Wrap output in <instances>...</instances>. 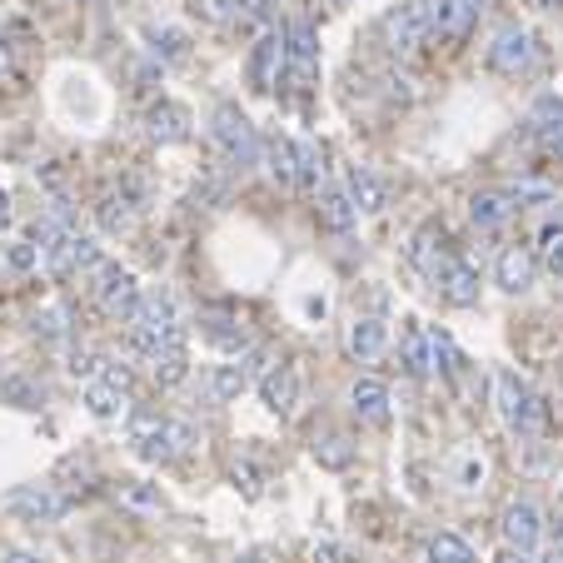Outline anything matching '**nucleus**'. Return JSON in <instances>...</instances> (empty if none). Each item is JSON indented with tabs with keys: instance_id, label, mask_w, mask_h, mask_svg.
Wrapping results in <instances>:
<instances>
[{
	"instance_id": "1",
	"label": "nucleus",
	"mask_w": 563,
	"mask_h": 563,
	"mask_svg": "<svg viewBox=\"0 0 563 563\" xmlns=\"http://www.w3.org/2000/svg\"><path fill=\"white\" fill-rule=\"evenodd\" d=\"M125 324H130V344H135L140 360H150V354H159V350H175V344H185L180 305H175L165 289H155V295H140L135 314H130Z\"/></svg>"
},
{
	"instance_id": "2",
	"label": "nucleus",
	"mask_w": 563,
	"mask_h": 563,
	"mask_svg": "<svg viewBox=\"0 0 563 563\" xmlns=\"http://www.w3.org/2000/svg\"><path fill=\"white\" fill-rule=\"evenodd\" d=\"M130 444H135L140 459H155V464H170V459H185L200 434L185 419H159V415H130Z\"/></svg>"
},
{
	"instance_id": "3",
	"label": "nucleus",
	"mask_w": 563,
	"mask_h": 563,
	"mask_svg": "<svg viewBox=\"0 0 563 563\" xmlns=\"http://www.w3.org/2000/svg\"><path fill=\"white\" fill-rule=\"evenodd\" d=\"M494 409H499V419L514 429L519 439H539L543 429V405L539 394H533L529 379H519L514 369H499L494 374Z\"/></svg>"
},
{
	"instance_id": "4",
	"label": "nucleus",
	"mask_w": 563,
	"mask_h": 563,
	"mask_svg": "<svg viewBox=\"0 0 563 563\" xmlns=\"http://www.w3.org/2000/svg\"><path fill=\"white\" fill-rule=\"evenodd\" d=\"M484 60H489L494 75H509V80H519V75H533V70H539L543 45H539V35H533L529 25L509 21V25H499V31H494V41H489V51H484Z\"/></svg>"
},
{
	"instance_id": "5",
	"label": "nucleus",
	"mask_w": 563,
	"mask_h": 563,
	"mask_svg": "<svg viewBox=\"0 0 563 563\" xmlns=\"http://www.w3.org/2000/svg\"><path fill=\"white\" fill-rule=\"evenodd\" d=\"M80 285L90 289V299H96V309L106 319H130V314H135V305H140V295H145V289H140V279L130 275V269L110 265V260H100V265L90 269Z\"/></svg>"
},
{
	"instance_id": "6",
	"label": "nucleus",
	"mask_w": 563,
	"mask_h": 563,
	"mask_svg": "<svg viewBox=\"0 0 563 563\" xmlns=\"http://www.w3.org/2000/svg\"><path fill=\"white\" fill-rule=\"evenodd\" d=\"M210 135L214 145H220V155L230 159V165H240V170H250V165H260V130L250 125V115L240 106H220L210 115Z\"/></svg>"
},
{
	"instance_id": "7",
	"label": "nucleus",
	"mask_w": 563,
	"mask_h": 563,
	"mask_svg": "<svg viewBox=\"0 0 563 563\" xmlns=\"http://www.w3.org/2000/svg\"><path fill=\"white\" fill-rule=\"evenodd\" d=\"M384 41L394 55H415L434 41V0H405L399 11L384 15Z\"/></svg>"
},
{
	"instance_id": "8",
	"label": "nucleus",
	"mask_w": 563,
	"mask_h": 563,
	"mask_svg": "<svg viewBox=\"0 0 563 563\" xmlns=\"http://www.w3.org/2000/svg\"><path fill=\"white\" fill-rule=\"evenodd\" d=\"M135 379H130L125 364H106L96 379L86 384V409L96 419H130V405H135Z\"/></svg>"
},
{
	"instance_id": "9",
	"label": "nucleus",
	"mask_w": 563,
	"mask_h": 563,
	"mask_svg": "<svg viewBox=\"0 0 563 563\" xmlns=\"http://www.w3.org/2000/svg\"><path fill=\"white\" fill-rule=\"evenodd\" d=\"M399 360H405V369L415 379H434V374L449 369V340L424 330V324H409L405 340H399Z\"/></svg>"
},
{
	"instance_id": "10",
	"label": "nucleus",
	"mask_w": 563,
	"mask_h": 563,
	"mask_svg": "<svg viewBox=\"0 0 563 563\" xmlns=\"http://www.w3.org/2000/svg\"><path fill=\"white\" fill-rule=\"evenodd\" d=\"M319 75V41H314V25L309 21H289L285 31V86L309 90Z\"/></svg>"
},
{
	"instance_id": "11",
	"label": "nucleus",
	"mask_w": 563,
	"mask_h": 563,
	"mask_svg": "<svg viewBox=\"0 0 563 563\" xmlns=\"http://www.w3.org/2000/svg\"><path fill=\"white\" fill-rule=\"evenodd\" d=\"M96 220H100L106 234H130L135 220H140V185L135 180L110 185V190L96 200Z\"/></svg>"
},
{
	"instance_id": "12",
	"label": "nucleus",
	"mask_w": 563,
	"mask_h": 563,
	"mask_svg": "<svg viewBox=\"0 0 563 563\" xmlns=\"http://www.w3.org/2000/svg\"><path fill=\"white\" fill-rule=\"evenodd\" d=\"M5 509L31 519V523H55L65 509H70V494H60L55 484H25V489H15L11 499H5Z\"/></svg>"
},
{
	"instance_id": "13",
	"label": "nucleus",
	"mask_w": 563,
	"mask_h": 563,
	"mask_svg": "<svg viewBox=\"0 0 563 563\" xmlns=\"http://www.w3.org/2000/svg\"><path fill=\"white\" fill-rule=\"evenodd\" d=\"M499 533H504V543H509V549L539 553V543H543V514H539V504L514 499L509 509H504V519H499Z\"/></svg>"
},
{
	"instance_id": "14",
	"label": "nucleus",
	"mask_w": 563,
	"mask_h": 563,
	"mask_svg": "<svg viewBox=\"0 0 563 563\" xmlns=\"http://www.w3.org/2000/svg\"><path fill=\"white\" fill-rule=\"evenodd\" d=\"M299 389H305V379H299L295 364H275V369L260 374V399H265V409L279 419H289L299 409Z\"/></svg>"
},
{
	"instance_id": "15",
	"label": "nucleus",
	"mask_w": 563,
	"mask_h": 563,
	"mask_svg": "<svg viewBox=\"0 0 563 563\" xmlns=\"http://www.w3.org/2000/svg\"><path fill=\"white\" fill-rule=\"evenodd\" d=\"M529 140L549 159H563V100L559 96H539V100H533V110H529Z\"/></svg>"
},
{
	"instance_id": "16",
	"label": "nucleus",
	"mask_w": 563,
	"mask_h": 563,
	"mask_svg": "<svg viewBox=\"0 0 563 563\" xmlns=\"http://www.w3.org/2000/svg\"><path fill=\"white\" fill-rule=\"evenodd\" d=\"M285 75V31H265L250 51V86L255 90H275Z\"/></svg>"
},
{
	"instance_id": "17",
	"label": "nucleus",
	"mask_w": 563,
	"mask_h": 563,
	"mask_svg": "<svg viewBox=\"0 0 563 563\" xmlns=\"http://www.w3.org/2000/svg\"><path fill=\"white\" fill-rule=\"evenodd\" d=\"M265 360H269L265 350H245L234 364H220V369H214V379H210L214 399H234V394H245L250 384L265 374Z\"/></svg>"
},
{
	"instance_id": "18",
	"label": "nucleus",
	"mask_w": 563,
	"mask_h": 563,
	"mask_svg": "<svg viewBox=\"0 0 563 563\" xmlns=\"http://www.w3.org/2000/svg\"><path fill=\"white\" fill-rule=\"evenodd\" d=\"M478 11H484V0H434V41H464L478 25Z\"/></svg>"
},
{
	"instance_id": "19",
	"label": "nucleus",
	"mask_w": 563,
	"mask_h": 563,
	"mask_svg": "<svg viewBox=\"0 0 563 563\" xmlns=\"http://www.w3.org/2000/svg\"><path fill=\"white\" fill-rule=\"evenodd\" d=\"M344 350H350V360L374 364L384 350H389V324H384V319H374V314H360L350 330H344Z\"/></svg>"
},
{
	"instance_id": "20",
	"label": "nucleus",
	"mask_w": 563,
	"mask_h": 563,
	"mask_svg": "<svg viewBox=\"0 0 563 563\" xmlns=\"http://www.w3.org/2000/svg\"><path fill=\"white\" fill-rule=\"evenodd\" d=\"M350 409L360 424H384V419H389V384L360 374V379L350 384Z\"/></svg>"
},
{
	"instance_id": "21",
	"label": "nucleus",
	"mask_w": 563,
	"mask_h": 563,
	"mask_svg": "<svg viewBox=\"0 0 563 563\" xmlns=\"http://www.w3.org/2000/svg\"><path fill=\"white\" fill-rule=\"evenodd\" d=\"M439 295L449 299V305H459V309H468V305H478V269L468 265V260H459V255H449V265L439 269Z\"/></svg>"
},
{
	"instance_id": "22",
	"label": "nucleus",
	"mask_w": 563,
	"mask_h": 563,
	"mask_svg": "<svg viewBox=\"0 0 563 563\" xmlns=\"http://www.w3.org/2000/svg\"><path fill=\"white\" fill-rule=\"evenodd\" d=\"M533 275H539V255H533L529 245H509L499 255V265H494V279H499V289H509V295H523V289L533 285Z\"/></svg>"
},
{
	"instance_id": "23",
	"label": "nucleus",
	"mask_w": 563,
	"mask_h": 563,
	"mask_svg": "<svg viewBox=\"0 0 563 563\" xmlns=\"http://www.w3.org/2000/svg\"><path fill=\"white\" fill-rule=\"evenodd\" d=\"M145 130L159 145H180V140H190V110L175 106V100H159V106H150Z\"/></svg>"
},
{
	"instance_id": "24",
	"label": "nucleus",
	"mask_w": 563,
	"mask_h": 563,
	"mask_svg": "<svg viewBox=\"0 0 563 563\" xmlns=\"http://www.w3.org/2000/svg\"><path fill=\"white\" fill-rule=\"evenodd\" d=\"M519 210H523V205L514 200L509 190H484V195H474V200H468V220H474L478 230H504V224H509Z\"/></svg>"
},
{
	"instance_id": "25",
	"label": "nucleus",
	"mask_w": 563,
	"mask_h": 563,
	"mask_svg": "<svg viewBox=\"0 0 563 563\" xmlns=\"http://www.w3.org/2000/svg\"><path fill=\"white\" fill-rule=\"evenodd\" d=\"M260 159H265V170L275 185H299V145L289 135H269L260 145Z\"/></svg>"
},
{
	"instance_id": "26",
	"label": "nucleus",
	"mask_w": 563,
	"mask_h": 563,
	"mask_svg": "<svg viewBox=\"0 0 563 563\" xmlns=\"http://www.w3.org/2000/svg\"><path fill=\"white\" fill-rule=\"evenodd\" d=\"M449 255H454V250L444 245V234H439L434 224H429V230H419L415 245H409V265H415L424 279H439V269L449 265Z\"/></svg>"
},
{
	"instance_id": "27",
	"label": "nucleus",
	"mask_w": 563,
	"mask_h": 563,
	"mask_svg": "<svg viewBox=\"0 0 563 563\" xmlns=\"http://www.w3.org/2000/svg\"><path fill=\"white\" fill-rule=\"evenodd\" d=\"M314 200H319L314 205L319 224H324V230H334V234H344L354 220H360V210H354V200H350V190H344V185H324Z\"/></svg>"
},
{
	"instance_id": "28",
	"label": "nucleus",
	"mask_w": 563,
	"mask_h": 563,
	"mask_svg": "<svg viewBox=\"0 0 563 563\" xmlns=\"http://www.w3.org/2000/svg\"><path fill=\"white\" fill-rule=\"evenodd\" d=\"M200 324H205V340H214L220 350H230V354L250 350V334H245V324H240L234 314H205Z\"/></svg>"
},
{
	"instance_id": "29",
	"label": "nucleus",
	"mask_w": 563,
	"mask_h": 563,
	"mask_svg": "<svg viewBox=\"0 0 563 563\" xmlns=\"http://www.w3.org/2000/svg\"><path fill=\"white\" fill-rule=\"evenodd\" d=\"M145 369H150V379L155 384H180L185 374H190V354H185V344H175V350H159V354H150L145 360Z\"/></svg>"
},
{
	"instance_id": "30",
	"label": "nucleus",
	"mask_w": 563,
	"mask_h": 563,
	"mask_svg": "<svg viewBox=\"0 0 563 563\" xmlns=\"http://www.w3.org/2000/svg\"><path fill=\"white\" fill-rule=\"evenodd\" d=\"M344 190H350V200H354V210L360 214H379L384 210V185L374 180L364 165H354L350 170V185H344Z\"/></svg>"
},
{
	"instance_id": "31",
	"label": "nucleus",
	"mask_w": 563,
	"mask_h": 563,
	"mask_svg": "<svg viewBox=\"0 0 563 563\" xmlns=\"http://www.w3.org/2000/svg\"><path fill=\"white\" fill-rule=\"evenodd\" d=\"M115 499L130 504V509H140V514H165V494H159L155 484H140V478H125L115 489Z\"/></svg>"
},
{
	"instance_id": "32",
	"label": "nucleus",
	"mask_w": 563,
	"mask_h": 563,
	"mask_svg": "<svg viewBox=\"0 0 563 563\" xmlns=\"http://www.w3.org/2000/svg\"><path fill=\"white\" fill-rule=\"evenodd\" d=\"M424 559L429 563H478L474 549H468L459 533H434V539L424 543Z\"/></svg>"
},
{
	"instance_id": "33",
	"label": "nucleus",
	"mask_w": 563,
	"mask_h": 563,
	"mask_svg": "<svg viewBox=\"0 0 563 563\" xmlns=\"http://www.w3.org/2000/svg\"><path fill=\"white\" fill-rule=\"evenodd\" d=\"M314 459L330 468H350L354 464V444L344 434H314Z\"/></svg>"
},
{
	"instance_id": "34",
	"label": "nucleus",
	"mask_w": 563,
	"mask_h": 563,
	"mask_svg": "<svg viewBox=\"0 0 563 563\" xmlns=\"http://www.w3.org/2000/svg\"><path fill=\"white\" fill-rule=\"evenodd\" d=\"M150 41H155L159 60H170V65H180L185 55H190V41H185V31H170V25H165V31H155Z\"/></svg>"
},
{
	"instance_id": "35",
	"label": "nucleus",
	"mask_w": 563,
	"mask_h": 563,
	"mask_svg": "<svg viewBox=\"0 0 563 563\" xmlns=\"http://www.w3.org/2000/svg\"><path fill=\"white\" fill-rule=\"evenodd\" d=\"M319 180H324V155L314 145H299V185L309 195H319Z\"/></svg>"
},
{
	"instance_id": "36",
	"label": "nucleus",
	"mask_w": 563,
	"mask_h": 563,
	"mask_svg": "<svg viewBox=\"0 0 563 563\" xmlns=\"http://www.w3.org/2000/svg\"><path fill=\"white\" fill-rule=\"evenodd\" d=\"M230 474H234V484H240L250 499H260V494H265V468H260L255 459H234Z\"/></svg>"
},
{
	"instance_id": "37",
	"label": "nucleus",
	"mask_w": 563,
	"mask_h": 563,
	"mask_svg": "<svg viewBox=\"0 0 563 563\" xmlns=\"http://www.w3.org/2000/svg\"><path fill=\"white\" fill-rule=\"evenodd\" d=\"M200 15L214 21V25H230V21L245 15V0H200Z\"/></svg>"
},
{
	"instance_id": "38",
	"label": "nucleus",
	"mask_w": 563,
	"mask_h": 563,
	"mask_svg": "<svg viewBox=\"0 0 563 563\" xmlns=\"http://www.w3.org/2000/svg\"><path fill=\"white\" fill-rule=\"evenodd\" d=\"M35 334H45V340H65V334H70V324H65V309H41V314H35Z\"/></svg>"
},
{
	"instance_id": "39",
	"label": "nucleus",
	"mask_w": 563,
	"mask_h": 563,
	"mask_svg": "<svg viewBox=\"0 0 563 563\" xmlns=\"http://www.w3.org/2000/svg\"><path fill=\"white\" fill-rule=\"evenodd\" d=\"M5 265L11 269H41V250H35L31 240H15V245H5Z\"/></svg>"
},
{
	"instance_id": "40",
	"label": "nucleus",
	"mask_w": 563,
	"mask_h": 563,
	"mask_svg": "<svg viewBox=\"0 0 563 563\" xmlns=\"http://www.w3.org/2000/svg\"><path fill=\"white\" fill-rule=\"evenodd\" d=\"M539 255L549 260L553 269H563V230H553V224L543 230V250H539Z\"/></svg>"
},
{
	"instance_id": "41",
	"label": "nucleus",
	"mask_w": 563,
	"mask_h": 563,
	"mask_svg": "<svg viewBox=\"0 0 563 563\" xmlns=\"http://www.w3.org/2000/svg\"><path fill=\"white\" fill-rule=\"evenodd\" d=\"M309 559H314V563H344L350 553H344L340 543H314V549H309Z\"/></svg>"
},
{
	"instance_id": "42",
	"label": "nucleus",
	"mask_w": 563,
	"mask_h": 563,
	"mask_svg": "<svg viewBox=\"0 0 563 563\" xmlns=\"http://www.w3.org/2000/svg\"><path fill=\"white\" fill-rule=\"evenodd\" d=\"M478 478H484V459L464 454V489H478Z\"/></svg>"
},
{
	"instance_id": "43",
	"label": "nucleus",
	"mask_w": 563,
	"mask_h": 563,
	"mask_svg": "<svg viewBox=\"0 0 563 563\" xmlns=\"http://www.w3.org/2000/svg\"><path fill=\"white\" fill-rule=\"evenodd\" d=\"M0 563H51V559H41V553H31V549H11Z\"/></svg>"
},
{
	"instance_id": "44",
	"label": "nucleus",
	"mask_w": 563,
	"mask_h": 563,
	"mask_svg": "<svg viewBox=\"0 0 563 563\" xmlns=\"http://www.w3.org/2000/svg\"><path fill=\"white\" fill-rule=\"evenodd\" d=\"M11 220H15V205H11V195L0 190V230H5V224H11Z\"/></svg>"
},
{
	"instance_id": "45",
	"label": "nucleus",
	"mask_w": 563,
	"mask_h": 563,
	"mask_svg": "<svg viewBox=\"0 0 563 563\" xmlns=\"http://www.w3.org/2000/svg\"><path fill=\"white\" fill-rule=\"evenodd\" d=\"M494 563H533V553H519V549H504Z\"/></svg>"
},
{
	"instance_id": "46",
	"label": "nucleus",
	"mask_w": 563,
	"mask_h": 563,
	"mask_svg": "<svg viewBox=\"0 0 563 563\" xmlns=\"http://www.w3.org/2000/svg\"><path fill=\"white\" fill-rule=\"evenodd\" d=\"M275 0H245V11H269Z\"/></svg>"
},
{
	"instance_id": "47",
	"label": "nucleus",
	"mask_w": 563,
	"mask_h": 563,
	"mask_svg": "<svg viewBox=\"0 0 563 563\" xmlns=\"http://www.w3.org/2000/svg\"><path fill=\"white\" fill-rule=\"evenodd\" d=\"M533 5H543V11H563V0H533Z\"/></svg>"
},
{
	"instance_id": "48",
	"label": "nucleus",
	"mask_w": 563,
	"mask_h": 563,
	"mask_svg": "<svg viewBox=\"0 0 563 563\" xmlns=\"http://www.w3.org/2000/svg\"><path fill=\"white\" fill-rule=\"evenodd\" d=\"M549 224H553V230H563V205H559V210H553V220H549Z\"/></svg>"
},
{
	"instance_id": "49",
	"label": "nucleus",
	"mask_w": 563,
	"mask_h": 563,
	"mask_svg": "<svg viewBox=\"0 0 563 563\" xmlns=\"http://www.w3.org/2000/svg\"><path fill=\"white\" fill-rule=\"evenodd\" d=\"M234 563H269V559H260V553H245V559H234Z\"/></svg>"
},
{
	"instance_id": "50",
	"label": "nucleus",
	"mask_w": 563,
	"mask_h": 563,
	"mask_svg": "<svg viewBox=\"0 0 563 563\" xmlns=\"http://www.w3.org/2000/svg\"><path fill=\"white\" fill-rule=\"evenodd\" d=\"M70 5H86V0H70Z\"/></svg>"
},
{
	"instance_id": "51",
	"label": "nucleus",
	"mask_w": 563,
	"mask_h": 563,
	"mask_svg": "<svg viewBox=\"0 0 563 563\" xmlns=\"http://www.w3.org/2000/svg\"><path fill=\"white\" fill-rule=\"evenodd\" d=\"M334 5H344V0H334Z\"/></svg>"
}]
</instances>
